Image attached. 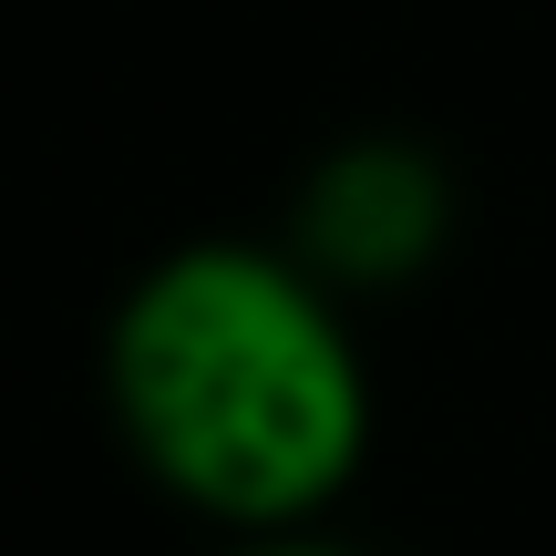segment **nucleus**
<instances>
[{
	"mask_svg": "<svg viewBox=\"0 0 556 556\" xmlns=\"http://www.w3.org/2000/svg\"><path fill=\"white\" fill-rule=\"evenodd\" d=\"M93 392L124 464L217 536L330 526L381 433L361 309L289 238L155 248L103 309Z\"/></svg>",
	"mask_w": 556,
	"mask_h": 556,
	"instance_id": "1",
	"label": "nucleus"
},
{
	"mask_svg": "<svg viewBox=\"0 0 556 556\" xmlns=\"http://www.w3.org/2000/svg\"><path fill=\"white\" fill-rule=\"evenodd\" d=\"M464 227V186L454 155L402 124H361V135H330L309 165H299L289 206H278V238H289L299 268H319L351 309L371 299H413L422 278L454 258Z\"/></svg>",
	"mask_w": 556,
	"mask_h": 556,
	"instance_id": "2",
	"label": "nucleus"
},
{
	"mask_svg": "<svg viewBox=\"0 0 556 556\" xmlns=\"http://www.w3.org/2000/svg\"><path fill=\"white\" fill-rule=\"evenodd\" d=\"M217 556H361V546L330 536V526H278V536H227Z\"/></svg>",
	"mask_w": 556,
	"mask_h": 556,
	"instance_id": "3",
	"label": "nucleus"
}]
</instances>
